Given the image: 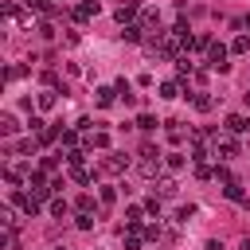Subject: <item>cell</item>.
<instances>
[{
	"instance_id": "cell-10",
	"label": "cell",
	"mask_w": 250,
	"mask_h": 250,
	"mask_svg": "<svg viewBox=\"0 0 250 250\" xmlns=\"http://www.w3.org/2000/svg\"><path fill=\"white\" fill-rule=\"evenodd\" d=\"M141 31H145L141 23H125V31H121V39H125V43H141Z\"/></svg>"
},
{
	"instance_id": "cell-32",
	"label": "cell",
	"mask_w": 250,
	"mask_h": 250,
	"mask_svg": "<svg viewBox=\"0 0 250 250\" xmlns=\"http://www.w3.org/2000/svg\"><path fill=\"white\" fill-rule=\"evenodd\" d=\"M242 102H246V109H250V90H246V94H242Z\"/></svg>"
},
{
	"instance_id": "cell-29",
	"label": "cell",
	"mask_w": 250,
	"mask_h": 250,
	"mask_svg": "<svg viewBox=\"0 0 250 250\" xmlns=\"http://www.w3.org/2000/svg\"><path fill=\"white\" fill-rule=\"evenodd\" d=\"M191 215H195V207H191V203H188V207H180V215H176V219H180V223H188V219H191Z\"/></svg>"
},
{
	"instance_id": "cell-8",
	"label": "cell",
	"mask_w": 250,
	"mask_h": 250,
	"mask_svg": "<svg viewBox=\"0 0 250 250\" xmlns=\"http://www.w3.org/2000/svg\"><path fill=\"white\" fill-rule=\"evenodd\" d=\"M113 16H117V23H133V16H137V4H133V0H129V4H121Z\"/></svg>"
},
{
	"instance_id": "cell-28",
	"label": "cell",
	"mask_w": 250,
	"mask_h": 250,
	"mask_svg": "<svg viewBox=\"0 0 250 250\" xmlns=\"http://www.w3.org/2000/svg\"><path fill=\"white\" fill-rule=\"evenodd\" d=\"M176 70H180V74H191V62H188V59L180 55V59H176Z\"/></svg>"
},
{
	"instance_id": "cell-22",
	"label": "cell",
	"mask_w": 250,
	"mask_h": 250,
	"mask_svg": "<svg viewBox=\"0 0 250 250\" xmlns=\"http://www.w3.org/2000/svg\"><path fill=\"white\" fill-rule=\"evenodd\" d=\"M164 164H168V168H184V152H168Z\"/></svg>"
},
{
	"instance_id": "cell-12",
	"label": "cell",
	"mask_w": 250,
	"mask_h": 250,
	"mask_svg": "<svg viewBox=\"0 0 250 250\" xmlns=\"http://www.w3.org/2000/svg\"><path fill=\"white\" fill-rule=\"evenodd\" d=\"M27 184L35 188V195H47V191H51V188H47V176H43V172H31V180H27Z\"/></svg>"
},
{
	"instance_id": "cell-26",
	"label": "cell",
	"mask_w": 250,
	"mask_h": 250,
	"mask_svg": "<svg viewBox=\"0 0 250 250\" xmlns=\"http://www.w3.org/2000/svg\"><path fill=\"white\" fill-rule=\"evenodd\" d=\"M74 141H78V133H74V129H62V145H66V148H74Z\"/></svg>"
},
{
	"instance_id": "cell-15",
	"label": "cell",
	"mask_w": 250,
	"mask_h": 250,
	"mask_svg": "<svg viewBox=\"0 0 250 250\" xmlns=\"http://www.w3.org/2000/svg\"><path fill=\"white\" fill-rule=\"evenodd\" d=\"M230 51H234V55H246V51H250V39H246V35H234Z\"/></svg>"
},
{
	"instance_id": "cell-24",
	"label": "cell",
	"mask_w": 250,
	"mask_h": 250,
	"mask_svg": "<svg viewBox=\"0 0 250 250\" xmlns=\"http://www.w3.org/2000/svg\"><path fill=\"white\" fill-rule=\"evenodd\" d=\"M211 105H215V102H211V98H207V94H195V109H203V113H207V109H211Z\"/></svg>"
},
{
	"instance_id": "cell-6",
	"label": "cell",
	"mask_w": 250,
	"mask_h": 250,
	"mask_svg": "<svg viewBox=\"0 0 250 250\" xmlns=\"http://www.w3.org/2000/svg\"><path fill=\"white\" fill-rule=\"evenodd\" d=\"M176 191H180V184H176L172 176H160V180H156V195L168 199V195H176Z\"/></svg>"
},
{
	"instance_id": "cell-19",
	"label": "cell",
	"mask_w": 250,
	"mask_h": 250,
	"mask_svg": "<svg viewBox=\"0 0 250 250\" xmlns=\"http://www.w3.org/2000/svg\"><path fill=\"white\" fill-rule=\"evenodd\" d=\"M0 223H4L8 230H16V211H12V207H4V211H0Z\"/></svg>"
},
{
	"instance_id": "cell-3",
	"label": "cell",
	"mask_w": 250,
	"mask_h": 250,
	"mask_svg": "<svg viewBox=\"0 0 250 250\" xmlns=\"http://www.w3.org/2000/svg\"><path fill=\"white\" fill-rule=\"evenodd\" d=\"M215 156H223V160H230V156H238V145H234V137H215Z\"/></svg>"
},
{
	"instance_id": "cell-9",
	"label": "cell",
	"mask_w": 250,
	"mask_h": 250,
	"mask_svg": "<svg viewBox=\"0 0 250 250\" xmlns=\"http://www.w3.org/2000/svg\"><path fill=\"white\" fill-rule=\"evenodd\" d=\"M223 191H227V199H238V203H246V191H242V184H238V180H227V188H223Z\"/></svg>"
},
{
	"instance_id": "cell-5",
	"label": "cell",
	"mask_w": 250,
	"mask_h": 250,
	"mask_svg": "<svg viewBox=\"0 0 250 250\" xmlns=\"http://www.w3.org/2000/svg\"><path fill=\"white\" fill-rule=\"evenodd\" d=\"M113 98H117V86H98L94 90V102L105 109V105H113Z\"/></svg>"
},
{
	"instance_id": "cell-30",
	"label": "cell",
	"mask_w": 250,
	"mask_h": 250,
	"mask_svg": "<svg viewBox=\"0 0 250 250\" xmlns=\"http://www.w3.org/2000/svg\"><path fill=\"white\" fill-rule=\"evenodd\" d=\"M207 250H227V246H223L219 238H211V242H207Z\"/></svg>"
},
{
	"instance_id": "cell-18",
	"label": "cell",
	"mask_w": 250,
	"mask_h": 250,
	"mask_svg": "<svg viewBox=\"0 0 250 250\" xmlns=\"http://www.w3.org/2000/svg\"><path fill=\"white\" fill-rule=\"evenodd\" d=\"M66 211H70V203H66V199H55V203H51V215H55V219H62Z\"/></svg>"
},
{
	"instance_id": "cell-21",
	"label": "cell",
	"mask_w": 250,
	"mask_h": 250,
	"mask_svg": "<svg viewBox=\"0 0 250 250\" xmlns=\"http://www.w3.org/2000/svg\"><path fill=\"white\" fill-rule=\"evenodd\" d=\"M66 160H70V168H78V164L86 160V152H82V148H70V152H66Z\"/></svg>"
},
{
	"instance_id": "cell-4",
	"label": "cell",
	"mask_w": 250,
	"mask_h": 250,
	"mask_svg": "<svg viewBox=\"0 0 250 250\" xmlns=\"http://www.w3.org/2000/svg\"><path fill=\"white\" fill-rule=\"evenodd\" d=\"M125 152H105V160H102V172H109V176H117V172H125Z\"/></svg>"
},
{
	"instance_id": "cell-16",
	"label": "cell",
	"mask_w": 250,
	"mask_h": 250,
	"mask_svg": "<svg viewBox=\"0 0 250 250\" xmlns=\"http://www.w3.org/2000/svg\"><path fill=\"white\" fill-rule=\"evenodd\" d=\"M137 129L152 133V129H156V117H152V113H141V117H137Z\"/></svg>"
},
{
	"instance_id": "cell-1",
	"label": "cell",
	"mask_w": 250,
	"mask_h": 250,
	"mask_svg": "<svg viewBox=\"0 0 250 250\" xmlns=\"http://www.w3.org/2000/svg\"><path fill=\"white\" fill-rule=\"evenodd\" d=\"M137 172H141L145 180H156V176H160V156H156V148H152V145H145V148H141Z\"/></svg>"
},
{
	"instance_id": "cell-11",
	"label": "cell",
	"mask_w": 250,
	"mask_h": 250,
	"mask_svg": "<svg viewBox=\"0 0 250 250\" xmlns=\"http://www.w3.org/2000/svg\"><path fill=\"white\" fill-rule=\"evenodd\" d=\"M90 148H109V133L105 129H98V133H90V141H86Z\"/></svg>"
},
{
	"instance_id": "cell-13",
	"label": "cell",
	"mask_w": 250,
	"mask_h": 250,
	"mask_svg": "<svg viewBox=\"0 0 250 250\" xmlns=\"http://www.w3.org/2000/svg\"><path fill=\"white\" fill-rule=\"evenodd\" d=\"M16 129H20L16 113H0V133H16Z\"/></svg>"
},
{
	"instance_id": "cell-17",
	"label": "cell",
	"mask_w": 250,
	"mask_h": 250,
	"mask_svg": "<svg viewBox=\"0 0 250 250\" xmlns=\"http://www.w3.org/2000/svg\"><path fill=\"white\" fill-rule=\"evenodd\" d=\"M55 105V90H39V109H51Z\"/></svg>"
},
{
	"instance_id": "cell-33",
	"label": "cell",
	"mask_w": 250,
	"mask_h": 250,
	"mask_svg": "<svg viewBox=\"0 0 250 250\" xmlns=\"http://www.w3.org/2000/svg\"><path fill=\"white\" fill-rule=\"evenodd\" d=\"M55 250H66V246H55Z\"/></svg>"
},
{
	"instance_id": "cell-27",
	"label": "cell",
	"mask_w": 250,
	"mask_h": 250,
	"mask_svg": "<svg viewBox=\"0 0 250 250\" xmlns=\"http://www.w3.org/2000/svg\"><path fill=\"white\" fill-rule=\"evenodd\" d=\"M195 176H199V180H211V176H215V172H211V168H207V164H203V160H199V164H195Z\"/></svg>"
},
{
	"instance_id": "cell-14",
	"label": "cell",
	"mask_w": 250,
	"mask_h": 250,
	"mask_svg": "<svg viewBox=\"0 0 250 250\" xmlns=\"http://www.w3.org/2000/svg\"><path fill=\"white\" fill-rule=\"evenodd\" d=\"M160 98H164V102L180 98V82H164V86H160Z\"/></svg>"
},
{
	"instance_id": "cell-23",
	"label": "cell",
	"mask_w": 250,
	"mask_h": 250,
	"mask_svg": "<svg viewBox=\"0 0 250 250\" xmlns=\"http://www.w3.org/2000/svg\"><path fill=\"white\" fill-rule=\"evenodd\" d=\"M125 246H129V250H141V230H137V227L129 230V238H125Z\"/></svg>"
},
{
	"instance_id": "cell-31",
	"label": "cell",
	"mask_w": 250,
	"mask_h": 250,
	"mask_svg": "<svg viewBox=\"0 0 250 250\" xmlns=\"http://www.w3.org/2000/svg\"><path fill=\"white\" fill-rule=\"evenodd\" d=\"M238 250H250V238H242V242H238Z\"/></svg>"
},
{
	"instance_id": "cell-20",
	"label": "cell",
	"mask_w": 250,
	"mask_h": 250,
	"mask_svg": "<svg viewBox=\"0 0 250 250\" xmlns=\"http://www.w3.org/2000/svg\"><path fill=\"white\" fill-rule=\"evenodd\" d=\"M74 223H78V230H90V227H94V215H90V211H78Z\"/></svg>"
},
{
	"instance_id": "cell-7",
	"label": "cell",
	"mask_w": 250,
	"mask_h": 250,
	"mask_svg": "<svg viewBox=\"0 0 250 250\" xmlns=\"http://www.w3.org/2000/svg\"><path fill=\"white\" fill-rule=\"evenodd\" d=\"M246 129H250V117H242V113L227 117V133H246Z\"/></svg>"
},
{
	"instance_id": "cell-25",
	"label": "cell",
	"mask_w": 250,
	"mask_h": 250,
	"mask_svg": "<svg viewBox=\"0 0 250 250\" xmlns=\"http://www.w3.org/2000/svg\"><path fill=\"white\" fill-rule=\"evenodd\" d=\"M70 176H74V180H78V184H90V172H86V168H82V164H78V168H70Z\"/></svg>"
},
{
	"instance_id": "cell-2",
	"label": "cell",
	"mask_w": 250,
	"mask_h": 250,
	"mask_svg": "<svg viewBox=\"0 0 250 250\" xmlns=\"http://www.w3.org/2000/svg\"><path fill=\"white\" fill-rule=\"evenodd\" d=\"M207 66L211 70H227V47L223 43H211L207 47Z\"/></svg>"
}]
</instances>
